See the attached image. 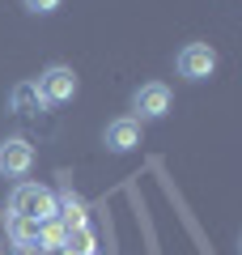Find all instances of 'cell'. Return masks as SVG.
<instances>
[{
  "instance_id": "cell-1",
  "label": "cell",
  "mask_w": 242,
  "mask_h": 255,
  "mask_svg": "<svg viewBox=\"0 0 242 255\" xmlns=\"http://www.w3.org/2000/svg\"><path fill=\"white\" fill-rule=\"evenodd\" d=\"M9 213L13 217H26V221H51L55 217V191L43 187V183H17L9 196Z\"/></svg>"
},
{
  "instance_id": "cell-2",
  "label": "cell",
  "mask_w": 242,
  "mask_h": 255,
  "mask_svg": "<svg viewBox=\"0 0 242 255\" xmlns=\"http://www.w3.org/2000/svg\"><path fill=\"white\" fill-rule=\"evenodd\" d=\"M34 90L43 98V107H64V102L77 98V73H72L68 64H51V68H43Z\"/></svg>"
},
{
  "instance_id": "cell-3",
  "label": "cell",
  "mask_w": 242,
  "mask_h": 255,
  "mask_svg": "<svg viewBox=\"0 0 242 255\" xmlns=\"http://www.w3.org/2000/svg\"><path fill=\"white\" fill-rule=\"evenodd\" d=\"M174 68H179V77H187V81H208V77L217 73V51L208 43H187L174 55Z\"/></svg>"
},
{
  "instance_id": "cell-4",
  "label": "cell",
  "mask_w": 242,
  "mask_h": 255,
  "mask_svg": "<svg viewBox=\"0 0 242 255\" xmlns=\"http://www.w3.org/2000/svg\"><path fill=\"white\" fill-rule=\"evenodd\" d=\"M34 170V145L26 136H4L0 140V174L4 179H26Z\"/></svg>"
},
{
  "instance_id": "cell-5",
  "label": "cell",
  "mask_w": 242,
  "mask_h": 255,
  "mask_svg": "<svg viewBox=\"0 0 242 255\" xmlns=\"http://www.w3.org/2000/svg\"><path fill=\"white\" fill-rule=\"evenodd\" d=\"M170 102H174L170 98V85L149 81V85H140V90L132 94V111H136L132 119H140V124H144V119H161L166 111H170Z\"/></svg>"
},
{
  "instance_id": "cell-6",
  "label": "cell",
  "mask_w": 242,
  "mask_h": 255,
  "mask_svg": "<svg viewBox=\"0 0 242 255\" xmlns=\"http://www.w3.org/2000/svg\"><path fill=\"white\" fill-rule=\"evenodd\" d=\"M102 145L111 149V153H127V149L140 145V119L123 115V119H111L107 132H102Z\"/></svg>"
},
{
  "instance_id": "cell-7",
  "label": "cell",
  "mask_w": 242,
  "mask_h": 255,
  "mask_svg": "<svg viewBox=\"0 0 242 255\" xmlns=\"http://www.w3.org/2000/svg\"><path fill=\"white\" fill-rule=\"evenodd\" d=\"M9 102H13V115H34V111L43 107V98H38L34 81H21V85H13Z\"/></svg>"
},
{
  "instance_id": "cell-8",
  "label": "cell",
  "mask_w": 242,
  "mask_h": 255,
  "mask_svg": "<svg viewBox=\"0 0 242 255\" xmlns=\"http://www.w3.org/2000/svg\"><path fill=\"white\" fill-rule=\"evenodd\" d=\"M4 230H9V238H13L17 247L38 243V221H26V217H13V213H4Z\"/></svg>"
},
{
  "instance_id": "cell-9",
  "label": "cell",
  "mask_w": 242,
  "mask_h": 255,
  "mask_svg": "<svg viewBox=\"0 0 242 255\" xmlns=\"http://www.w3.org/2000/svg\"><path fill=\"white\" fill-rule=\"evenodd\" d=\"M64 255H94V230L90 226H77L64 234Z\"/></svg>"
},
{
  "instance_id": "cell-10",
  "label": "cell",
  "mask_w": 242,
  "mask_h": 255,
  "mask_svg": "<svg viewBox=\"0 0 242 255\" xmlns=\"http://www.w3.org/2000/svg\"><path fill=\"white\" fill-rule=\"evenodd\" d=\"M64 234H68V230H64L60 217L43 221V226H38V247H64Z\"/></svg>"
},
{
  "instance_id": "cell-11",
  "label": "cell",
  "mask_w": 242,
  "mask_h": 255,
  "mask_svg": "<svg viewBox=\"0 0 242 255\" xmlns=\"http://www.w3.org/2000/svg\"><path fill=\"white\" fill-rule=\"evenodd\" d=\"M21 4H26L30 13H55V9L64 4V0H21Z\"/></svg>"
},
{
  "instance_id": "cell-12",
  "label": "cell",
  "mask_w": 242,
  "mask_h": 255,
  "mask_svg": "<svg viewBox=\"0 0 242 255\" xmlns=\"http://www.w3.org/2000/svg\"><path fill=\"white\" fill-rule=\"evenodd\" d=\"M17 255H47V251L38 243H26V247H17Z\"/></svg>"
}]
</instances>
